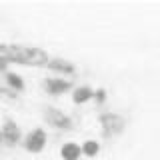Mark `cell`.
<instances>
[{"label": "cell", "mask_w": 160, "mask_h": 160, "mask_svg": "<svg viewBox=\"0 0 160 160\" xmlns=\"http://www.w3.org/2000/svg\"><path fill=\"white\" fill-rule=\"evenodd\" d=\"M0 58L6 62L32 64V66H42V64L50 62L48 54L42 48L20 46V44H0Z\"/></svg>", "instance_id": "1"}, {"label": "cell", "mask_w": 160, "mask_h": 160, "mask_svg": "<svg viewBox=\"0 0 160 160\" xmlns=\"http://www.w3.org/2000/svg\"><path fill=\"white\" fill-rule=\"evenodd\" d=\"M46 130H42V128H34L32 132L26 136V140H24V148L28 150V152H32V154H38V152H42L44 146H46Z\"/></svg>", "instance_id": "2"}, {"label": "cell", "mask_w": 160, "mask_h": 160, "mask_svg": "<svg viewBox=\"0 0 160 160\" xmlns=\"http://www.w3.org/2000/svg\"><path fill=\"white\" fill-rule=\"evenodd\" d=\"M100 124L104 126V130H106V132L118 134V132H122V128H124V118L118 116V114L106 112V114H102V116H100Z\"/></svg>", "instance_id": "3"}, {"label": "cell", "mask_w": 160, "mask_h": 160, "mask_svg": "<svg viewBox=\"0 0 160 160\" xmlns=\"http://www.w3.org/2000/svg\"><path fill=\"white\" fill-rule=\"evenodd\" d=\"M46 120L52 124V126L62 128V130H68L70 126H72L70 118L62 112V110H56V108H46Z\"/></svg>", "instance_id": "4"}, {"label": "cell", "mask_w": 160, "mask_h": 160, "mask_svg": "<svg viewBox=\"0 0 160 160\" xmlns=\"http://www.w3.org/2000/svg\"><path fill=\"white\" fill-rule=\"evenodd\" d=\"M0 136L6 140L8 144H16L18 140H20V128H18V124L12 122V120H6L4 126H2V130H0Z\"/></svg>", "instance_id": "5"}, {"label": "cell", "mask_w": 160, "mask_h": 160, "mask_svg": "<svg viewBox=\"0 0 160 160\" xmlns=\"http://www.w3.org/2000/svg\"><path fill=\"white\" fill-rule=\"evenodd\" d=\"M80 154H82V144L64 142L60 146V156H62V160H80Z\"/></svg>", "instance_id": "6"}, {"label": "cell", "mask_w": 160, "mask_h": 160, "mask_svg": "<svg viewBox=\"0 0 160 160\" xmlns=\"http://www.w3.org/2000/svg\"><path fill=\"white\" fill-rule=\"evenodd\" d=\"M70 86H72V84H70L68 80H62V78H50V80H46V90L50 94H62V92H66Z\"/></svg>", "instance_id": "7"}, {"label": "cell", "mask_w": 160, "mask_h": 160, "mask_svg": "<svg viewBox=\"0 0 160 160\" xmlns=\"http://www.w3.org/2000/svg\"><path fill=\"white\" fill-rule=\"evenodd\" d=\"M90 98H94V90L90 86H78L72 94V100L76 104H84V102H88Z\"/></svg>", "instance_id": "8"}, {"label": "cell", "mask_w": 160, "mask_h": 160, "mask_svg": "<svg viewBox=\"0 0 160 160\" xmlns=\"http://www.w3.org/2000/svg\"><path fill=\"white\" fill-rule=\"evenodd\" d=\"M48 68L50 70H56V72H66V74H72L74 72V64L68 62V60H62V58H54L48 62Z\"/></svg>", "instance_id": "9"}, {"label": "cell", "mask_w": 160, "mask_h": 160, "mask_svg": "<svg viewBox=\"0 0 160 160\" xmlns=\"http://www.w3.org/2000/svg\"><path fill=\"white\" fill-rule=\"evenodd\" d=\"M98 152H100V144H98V140H86V142L82 144V154H84V156L94 158Z\"/></svg>", "instance_id": "10"}, {"label": "cell", "mask_w": 160, "mask_h": 160, "mask_svg": "<svg viewBox=\"0 0 160 160\" xmlns=\"http://www.w3.org/2000/svg\"><path fill=\"white\" fill-rule=\"evenodd\" d=\"M6 80H8V86L12 88L14 92L24 88V78L20 76V74H16V72H8V74H6Z\"/></svg>", "instance_id": "11"}, {"label": "cell", "mask_w": 160, "mask_h": 160, "mask_svg": "<svg viewBox=\"0 0 160 160\" xmlns=\"http://www.w3.org/2000/svg\"><path fill=\"white\" fill-rule=\"evenodd\" d=\"M104 96H106V92H104V90H96V92H94V98H96L98 102H104Z\"/></svg>", "instance_id": "12"}]
</instances>
